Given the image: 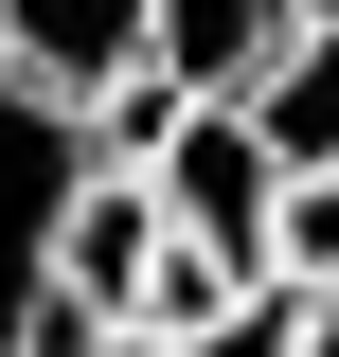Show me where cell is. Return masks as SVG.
Instances as JSON below:
<instances>
[{
  "mask_svg": "<svg viewBox=\"0 0 339 357\" xmlns=\"http://www.w3.org/2000/svg\"><path fill=\"white\" fill-rule=\"evenodd\" d=\"M232 107L268 126V161H339V18H303V36L268 54V72L232 89Z\"/></svg>",
  "mask_w": 339,
  "mask_h": 357,
  "instance_id": "6",
  "label": "cell"
},
{
  "mask_svg": "<svg viewBox=\"0 0 339 357\" xmlns=\"http://www.w3.org/2000/svg\"><path fill=\"white\" fill-rule=\"evenodd\" d=\"M36 340H54V357H179V340H143V321H72V304H54Z\"/></svg>",
  "mask_w": 339,
  "mask_h": 357,
  "instance_id": "9",
  "label": "cell"
},
{
  "mask_svg": "<svg viewBox=\"0 0 339 357\" xmlns=\"http://www.w3.org/2000/svg\"><path fill=\"white\" fill-rule=\"evenodd\" d=\"M286 18H339V0H286Z\"/></svg>",
  "mask_w": 339,
  "mask_h": 357,
  "instance_id": "10",
  "label": "cell"
},
{
  "mask_svg": "<svg viewBox=\"0 0 339 357\" xmlns=\"http://www.w3.org/2000/svg\"><path fill=\"white\" fill-rule=\"evenodd\" d=\"M286 36H303L286 0H143V72H161L179 107H232V89H250Z\"/></svg>",
  "mask_w": 339,
  "mask_h": 357,
  "instance_id": "5",
  "label": "cell"
},
{
  "mask_svg": "<svg viewBox=\"0 0 339 357\" xmlns=\"http://www.w3.org/2000/svg\"><path fill=\"white\" fill-rule=\"evenodd\" d=\"M143 250H161L143 161H89V178H72V215H54V304H72V321H126V304H143Z\"/></svg>",
  "mask_w": 339,
  "mask_h": 357,
  "instance_id": "3",
  "label": "cell"
},
{
  "mask_svg": "<svg viewBox=\"0 0 339 357\" xmlns=\"http://www.w3.org/2000/svg\"><path fill=\"white\" fill-rule=\"evenodd\" d=\"M179 357H303V286H286V268H250V286H232Z\"/></svg>",
  "mask_w": 339,
  "mask_h": 357,
  "instance_id": "7",
  "label": "cell"
},
{
  "mask_svg": "<svg viewBox=\"0 0 339 357\" xmlns=\"http://www.w3.org/2000/svg\"><path fill=\"white\" fill-rule=\"evenodd\" d=\"M143 197H161V232H197L214 268H268V197H286V161H268L250 107H161Z\"/></svg>",
  "mask_w": 339,
  "mask_h": 357,
  "instance_id": "2",
  "label": "cell"
},
{
  "mask_svg": "<svg viewBox=\"0 0 339 357\" xmlns=\"http://www.w3.org/2000/svg\"><path fill=\"white\" fill-rule=\"evenodd\" d=\"M268 268H286V286L339 268V161H286V197H268Z\"/></svg>",
  "mask_w": 339,
  "mask_h": 357,
  "instance_id": "8",
  "label": "cell"
},
{
  "mask_svg": "<svg viewBox=\"0 0 339 357\" xmlns=\"http://www.w3.org/2000/svg\"><path fill=\"white\" fill-rule=\"evenodd\" d=\"M72 178H89V107L0 72V357H36V321H54V215H72Z\"/></svg>",
  "mask_w": 339,
  "mask_h": 357,
  "instance_id": "1",
  "label": "cell"
},
{
  "mask_svg": "<svg viewBox=\"0 0 339 357\" xmlns=\"http://www.w3.org/2000/svg\"><path fill=\"white\" fill-rule=\"evenodd\" d=\"M0 72L54 107H107L143 72V0H0Z\"/></svg>",
  "mask_w": 339,
  "mask_h": 357,
  "instance_id": "4",
  "label": "cell"
}]
</instances>
